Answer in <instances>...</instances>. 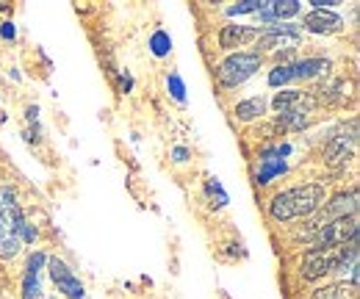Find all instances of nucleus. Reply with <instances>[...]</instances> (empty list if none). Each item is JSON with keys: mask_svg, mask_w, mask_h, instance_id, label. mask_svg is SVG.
Returning a JSON list of instances; mask_svg holds the SVG:
<instances>
[{"mask_svg": "<svg viewBox=\"0 0 360 299\" xmlns=\"http://www.w3.org/2000/svg\"><path fill=\"white\" fill-rule=\"evenodd\" d=\"M355 250H358V241L341 244V247H321V250H314V247H311V250L305 253V257H302L300 272H302L305 280H319V277H324V274L341 269V263L352 255Z\"/></svg>", "mask_w": 360, "mask_h": 299, "instance_id": "7ed1b4c3", "label": "nucleus"}, {"mask_svg": "<svg viewBox=\"0 0 360 299\" xmlns=\"http://www.w3.org/2000/svg\"><path fill=\"white\" fill-rule=\"evenodd\" d=\"M300 11L297 0H271V3H261L258 20L261 23H277L280 17H294Z\"/></svg>", "mask_w": 360, "mask_h": 299, "instance_id": "2eb2a0df", "label": "nucleus"}, {"mask_svg": "<svg viewBox=\"0 0 360 299\" xmlns=\"http://www.w3.org/2000/svg\"><path fill=\"white\" fill-rule=\"evenodd\" d=\"M0 37H3V39H14V37H17V28H14L11 23H3V25H0Z\"/></svg>", "mask_w": 360, "mask_h": 299, "instance_id": "b1692460", "label": "nucleus"}, {"mask_svg": "<svg viewBox=\"0 0 360 299\" xmlns=\"http://www.w3.org/2000/svg\"><path fill=\"white\" fill-rule=\"evenodd\" d=\"M358 241V216H344L335 219L330 224H324L314 236V250L321 247H341V244H352Z\"/></svg>", "mask_w": 360, "mask_h": 299, "instance_id": "39448f33", "label": "nucleus"}, {"mask_svg": "<svg viewBox=\"0 0 360 299\" xmlns=\"http://www.w3.org/2000/svg\"><path fill=\"white\" fill-rule=\"evenodd\" d=\"M305 28L311 34H335L344 28V20L335 14V11H327V8H314L308 17H305Z\"/></svg>", "mask_w": 360, "mask_h": 299, "instance_id": "f8f14e48", "label": "nucleus"}, {"mask_svg": "<svg viewBox=\"0 0 360 299\" xmlns=\"http://www.w3.org/2000/svg\"><path fill=\"white\" fill-rule=\"evenodd\" d=\"M319 211H321V214L311 222V230H314V233H319L324 224H330V222H335V219L355 216V211H358V191H344V194H338L335 200L324 203Z\"/></svg>", "mask_w": 360, "mask_h": 299, "instance_id": "423d86ee", "label": "nucleus"}, {"mask_svg": "<svg viewBox=\"0 0 360 299\" xmlns=\"http://www.w3.org/2000/svg\"><path fill=\"white\" fill-rule=\"evenodd\" d=\"M186 155H188V153H186L183 147H178V150H175V161H186Z\"/></svg>", "mask_w": 360, "mask_h": 299, "instance_id": "393cba45", "label": "nucleus"}, {"mask_svg": "<svg viewBox=\"0 0 360 299\" xmlns=\"http://www.w3.org/2000/svg\"><path fill=\"white\" fill-rule=\"evenodd\" d=\"M250 11H261V0H244V3H238V6H230L227 8V14L230 17H238V14H250Z\"/></svg>", "mask_w": 360, "mask_h": 299, "instance_id": "4be33fe9", "label": "nucleus"}, {"mask_svg": "<svg viewBox=\"0 0 360 299\" xmlns=\"http://www.w3.org/2000/svg\"><path fill=\"white\" fill-rule=\"evenodd\" d=\"M300 28L297 25H291V23H285V25H269V31L258 39V44L264 47V50H291L294 44L300 42Z\"/></svg>", "mask_w": 360, "mask_h": 299, "instance_id": "1a4fd4ad", "label": "nucleus"}, {"mask_svg": "<svg viewBox=\"0 0 360 299\" xmlns=\"http://www.w3.org/2000/svg\"><path fill=\"white\" fill-rule=\"evenodd\" d=\"M258 67H261V53H233L217 67V81L225 89H233L244 84L247 78H252Z\"/></svg>", "mask_w": 360, "mask_h": 299, "instance_id": "20e7f679", "label": "nucleus"}, {"mask_svg": "<svg viewBox=\"0 0 360 299\" xmlns=\"http://www.w3.org/2000/svg\"><path fill=\"white\" fill-rule=\"evenodd\" d=\"M167 86H169V91H172V97H175L178 103L186 100V86H183V78H180L178 72H172V75L167 78Z\"/></svg>", "mask_w": 360, "mask_h": 299, "instance_id": "5701e85b", "label": "nucleus"}, {"mask_svg": "<svg viewBox=\"0 0 360 299\" xmlns=\"http://www.w3.org/2000/svg\"><path fill=\"white\" fill-rule=\"evenodd\" d=\"M355 144H358V120H352L349 133L344 128L338 130L335 136H330V141L324 144V158L330 164H347L355 155Z\"/></svg>", "mask_w": 360, "mask_h": 299, "instance_id": "0eeeda50", "label": "nucleus"}, {"mask_svg": "<svg viewBox=\"0 0 360 299\" xmlns=\"http://www.w3.org/2000/svg\"><path fill=\"white\" fill-rule=\"evenodd\" d=\"M258 39V28H250V25H225L222 34H219V47L233 50V47H244L247 42Z\"/></svg>", "mask_w": 360, "mask_h": 299, "instance_id": "4468645a", "label": "nucleus"}, {"mask_svg": "<svg viewBox=\"0 0 360 299\" xmlns=\"http://www.w3.org/2000/svg\"><path fill=\"white\" fill-rule=\"evenodd\" d=\"M45 263V253H34L28 257V266H25V274H22V299H39V288H42L39 272H42Z\"/></svg>", "mask_w": 360, "mask_h": 299, "instance_id": "ddd939ff", "label": "nucleus"}, {"mask_svg": "<svg viewBox=\"0 0 360 299\" xmlns=\"http://www.w3.org/2000/svg\"><path fill=\"white\" fill-rule=\"evenodd\" d=\"M327 70H330V61H327V58H305V61H297V64H294V81H311V78L327 72Z\"/></svg>", "mask_w": 360, "mask_h": 299, "instance_id": "f3484780", "label": "nucleus"}, {"mask_svg": "<svg viewBox=\"0 0 360 299\" xmlns=\"http://www.w3.org/2000/svg\"><path fill=\"white\" fill-rule=\"evenodd\" d=\"M150 50H153V56H158V58L169 56V50H172L169 34H167V31H155V34L150 37Z\"/></svg>", "mask_w": 360, "mask_h": 299, "instance_id": "6ab92c4d", "label": "nucleus"}, {"mask_svg": "<svg viewBox=\"0 0 360 299\" xmlns=\"http://www.w3.org/2000/svg\"><path fill=\"white\" fill-rule=\"evenodd\" d=\"M327 200V191L321 183H305V186H294L288 191L274 194L269 203V216L274 222H291V219H302V216H314Z\"/></svg>", "mask_w": 360, "mask_h": 299, "instance_id": "f257e3e1", "label": "nucleus"}, {"mask_svg": "<svg viewBox=\"0 0 360 299\" xmlns=\"http://www.w3.org/2000/svg\"><path fill=\"white\" fill-rule=\"evenodd\" d=\"M294 81V64H277L269 72V86H283Z\"/></svg>", "mask_w": 360, "mask_h": 299, "instance_id": "aec40b11", "label": "nucleus"}, {"mask_svg": "<svg viewBox=\"0 0 360 299\" xmlns=\"http://www.w3.org/2000/svg\"><path fill=\"white\" fill-rule=\"evenodd\" d=\"M311 299H358V286L355 283H333L324 288H316Z\"/></svg>", "mask_w": 360, "mask_h": 299, "instance_id": "dca6fc26", "label": "nucleus"}, {"mask_svg": "<svg viewBox=\"0 0 360 299\" xmlns=\"http://www.w3.org/2000/svg\"><path fill=\"white\" fill-rule=\"evenodd\" d=\"M22 224L25 219L20 214V203L14 189L0 186V257H14L22 247Z\"/></svg>", "mask_w": 360, "mask_h": 299, "instance_id": "f03ea898", "label": "nucleus"}, {"mask_svg": "<svg viewBox=\"0 0 360 299\" xmlns=\"http://www.w3.org/2000/svg\"><path fill=\"white\" fill-rule=\"evenodd\" d=\"M47 266H50V277H53V283L58 286V291L64 294V297L70 299H84L86 297V288H84V283L70 272V266L64 263V260H58V257H50L47 260Z\"/></svg>", "mask_w": 360, "mask_h": 299, "instance_id": "6e6552de", "label": "nucleus"}, {"mask_svg": "<svg viewBox=\"0 0 360 299\" xmlns=\"http://www.w3.org/2000/svg\"><path fill=\"white\" fill-rule=\"evenodd\" d=\"M264 111H266V100H264V97H250V100H241V103L236 106V117H238L241 122H250V120L261 117Z\"/></svg>", "mask_w": 360, "mask_h": 299, "instance_id": "a211bd4d", "label": "nucleus"}, {"mask_svg": "<svg viewBox=\"0 0 360 299\" xmlns=\"http://www.w3.org/2000/svg\"><path fill=\"white\" fill-rule=\"evenodd\" d=\"M274 111L277 114H288V111H314L316 100L308 91H280L274 100H271Z\"/></svg>", "mask_w": 360, "mask_h": 299, "instance_id": "9b49d317", "label": "nucleus"}, {"mask_svg": "<svg viewBox=\"0 0 360 299\" xmlns=\"http://www.w3.org/2000/svg\"><path fill=\"white\" fill-rule=\"evenodd\" d=\"M205 191H208V197L214 200L217 197V208H222V205H227V194L222 191V186H219V180L217 177H208V183H205Z\"/></svg>", "mask_w": 360, "mask_h": 299, "instance_id": "412c9836", "label": "nucleus"}, {"mask_svg": "<svg viewBox=\"0 0 360 299\" xmlns=\"http://www.w3.org/2000/svg\"><path fill=\"white\" fill-rule=\"evenodd\" d=\"M288 153H291L288 144L274 147V150H266V153L261 155V170H258V174H255V180H258L261 186H266V183H271V177L283 174V172L288 170L285 161H283V155H288Z\"/></svg>", "mask_w": 360, "mask_h": 299, "instance_id": "9d476101", "label": "nucleus"}]
</instances>
